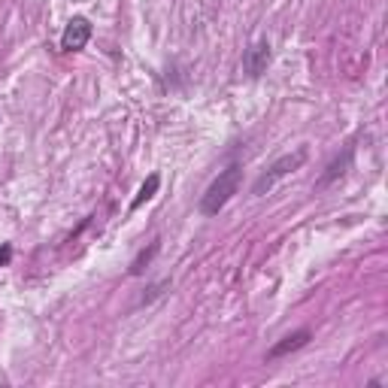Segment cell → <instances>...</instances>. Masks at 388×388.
Segmentation results:
<instances>
[{"label": "cell", "mask_w": 388, "mask_h": 388, "mask_svg": "<svg viewBox=\"0 0 388 388\" xmlns=\"http://www.w3.org/2000/svg\"><path fill=\"white\" fill-rule=\"evenodd\" d=\"M240 182H243V167H240V164H228L225 170H219V176L209 182V188L203 191V198L198 203L200 216H207V219L219 216V212L228 207V200L240 191Z\"/></svg>", "instance_id": "1"}, {"label": "cell", "mask_w": 388, "mask_h": 388, "mask_svg": "<svg viewBox=\"0 0 388 388\" xmlns=\"http://www.w3.org/2000/svg\"><path fill=\"white\" fill-rule=\"evenodd\" d=\"M307 155H310L307 146H300V149H294V152H289V155H282V158H276L270 167H267L261 176L255 179L252 194H255V198H264V194H270L285 176H291L294 170H300L303 164H307Z\"/></svg>", "instance_id": "2"}, {"label": "cell", "mask_w": 388, "mask_h": 388, "mask_svg": "<svg viewBox=\"0 0 388 388\" xmlns=\"http://www.w3.org/2000/svg\"><path fill=\"white\" fill-rule=\"evenodd\" d=\"M91 34H95V27H91V22L85 15H73L67 27H64L61 34V49L64 52H79L85 49V43L91 40Z\"/></svg>", "instance_id": "3"}, {"label": "cell", "mask_w": 388, "mask_h": 388, "mask_svg": "<svg viewBox=\"0 0 388 388\" xmlns=\"http://www.w3.org/2000/svg\"><path fill=\"white\" fill-rule=\"evenodd\" d=\"M267 64H270V43L258 40V43L249 46L246 55H243V73H246V76L249 79H258L267 70Z\"/></svg>", "instance_id": "4"}, {"label": "cell", "mask_w": 388, "mask_h": 388, "mask_svg": "<svg viewBox=\"0 0 388 388\" xmlns=\"http://www.w3.org/2000/svg\"><path fill=\"white\" fill-rule=\"evenodd\" d=\"M310 328H300V331H291V334H285L279 343H273L270 349H267V355H264V361H279V358L285 355H291V352H298V349H303L310 343Z\"/></svg>", "instance_id": "5"}, {"label": "cell", "mask_w": 388, "mask_h": 388, "mask_svg": "<svg viewBox=\"0 0 388 388\" xmlns=\"http://www.w3.org/2000/svg\"><path fill=\"white\" fill-rule=\"evenodd\" d=\"M352 158H355V146H349V149L343 152V158L331 161L328 173H325V176H321V179L316 182V188L321 191V188H328V186H331V182H334V179H340V176H343V173L349 170V164H352Z\"/></svg>", "instance_id": "6"}, {"label": "cell", "mask_w": 388, "mask_h": 388, "mask_svg": "<svg viewBox=\"0 0 388 388\" xmlns=\"http://www.w3.org/2000/svg\"><path fill=\"white\" fill-rule=\"evenodd\" d=\"M158 252H161V237H155L152 243H149V249H143V252L134 258V264H131V276H140V273L146 270V267L152 264V258L158 255Z\"/></svg>", "instance_id": "7"}, {"label": "cell", "mask_w": 388, "mask_h": 388, "mask_svg": "<svg viewBox=\"0 0 388 388\" xmlns=\"http://www.w3.org/2000/svg\"><path fill=\"white\" fill-rule=\"evenodd\" d=\"M158 186H161V176H158V173H149V179L143 182L140 194H137V198L131 200V212H134V209H140L146 200H152V198H155V191H158Z\"/></svg>", "instance_id": "8"}, {"label": "cell", "mask_w": 388, "mask_h": 388, "mask_svg": "<svg viewBox=\"0 0 388 388\" xmlns=\"http://www.w3.org/2000/svg\"><path fill=\"white\" fill-rule=\"evenodd\" d=\"M9 261H13V246H9V243H0V267H6Z\"/></svg>", "instance_id": "9"}]
</instances>
